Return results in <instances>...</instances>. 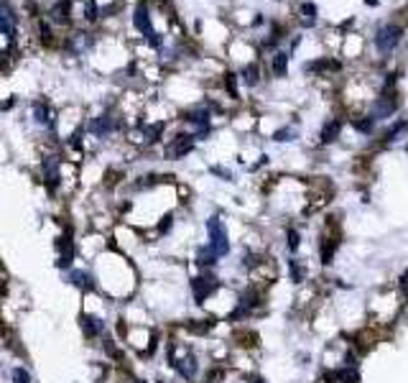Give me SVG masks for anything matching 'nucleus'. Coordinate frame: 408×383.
Here are the masks:
<instances>
[{"mask_svg": "<svg viewBox=\"0 0 408 383\" xmlns=\"http://www.w3.org/2000/svg\"><path fill=\"white\" fill-rule=\"evenodd\" d=\"M395 107H398L395 95H385V97H380V100H378V105H375V115H373V118H388V115H393V112H395Z\"/></svg>", "mask_w": 408, "mask_h": 383, "instance_id": "nucleus-8", "label": "nucleus"}, {"mask_svg": "<svg viewBox=\"0 0 408 383\" xmlns=\"http://www.w3.org/2000/svg\"><path fill=\"white\" fill-rule=\"evenodd\" d=\"M273 72H276L278 77H283V74L289 72V54L278 51V54L273 56Z\"/></svg>", "mask_w": 408, "mask_h": 383, "instance_id": "nucleus-14", "label": "nucleus"}, {"mask_svg": "<svg viewBox=\"0 0 408 383\" xmlns=\"http://www.w3.org/2000/svg\"><path fill=\"white\" fill-rule=\"evenodd\" d=\"M133 23H135V28H138L141 33L153 36V26H151V16H148V8H146V6H138V8H135Z\"/></svg>", "mask_w": 408, "mask_h": 383, "instance_id": "nucleus-7", "label": "nucleus"}, {"mask_svg": "<svg viewBox=\"0 0 408 383\" xmlns=\"http://www.w3.org/2000/svg\"><path fill=\"white\" fill-rule=\"evenodd\" d=\"M171 220H174L171 215H166V217H164V222H161V233H166V230L171 227Z\"/></svg>", "mask_w": 408, "mask_h": 383, "instance_id": "nucleus-31", "label": "nucleus"}, {"mask_svg": "<svg viewBox=\"0 0 408 383\" xmlns=\"http://www.w3.org/2000/svg\"><path fill=\"white\" fill-rule=\"evenodd\" d=\"M207 233H210V248L212 253L217 255V258H222V255L230 253V238H227V230L222 225L220 217H210L207 220Z\"/></svg>", "mask_w": 408, "mask_h": 383, "instance_id": "nucleus-1", "label": "nucleus"}, {"mask_svg": "<svg viewBox=\"0 0 408 383\" xmlns=\"http://www.w3.org/2000/svg\"><path fill=\"white\" fill-rule=\"evenodd\" d=\"M217 286H220V281H217L215 276H210V274L196 276V279L191 281V294H194L196 304L207 301V296H210V294H215V291H217Z\"/></svg>", "mask_w": 408, "mask_h": 383, "instance_id": "nucleus-2", "label": "nucleus"}, {"mask_svg": "<svg viewBox=\"0 0 408 383\" xmlns=\"http://www.w3.org/2000/svg\"><path fill=\"white\" fill-rule=\"evenodd\" d=\"M72 284H77V286H85V289H95V284H92V276H90V274H85V271H72Z\"/></svg>", "mask_w": 408, "mask_h": 383, "instance_id": "nucleus-18", "label": "nucleus"}, {"mask_svg": "<svg viewBox=\"0 0 408 383\" xmlns=\"http://www.w3.org/2000/svg\"><path fill=\"white\" fill-rule=\"evenodd\" d=\"M61 179V171H59V161L56 156H46L44 159V181L49 184V189H54Z\"/></svg>", "mask_w": 408, "mask_h": 383, "instance_id": "nucleus-5", "label": "nucleus"}, {"mask_svg": "<svg viewBox=\"0 0 408 383\" xmlns=\"http://www.w3.org/2000/svg\"><path fill=\"white\" fill-rule=\"evenodd\" d=\"M194 148V136H176L169 146H166V159H181V156H186L189 151Z\"/></svg>", "mask_w": 408, "mask_h": 383, "instance_id": "nucleus-4", "label": "nucleus"}, {"mask_svg": "<svg viewBox=\"0 0 408 383\" xmlns=\"http://www.w3.org/2000/svg\"><path fill=\"white\" fill-rule=\"evenodd\" d=\"M258 77H260V69H258V64H248V67L242 69V80H245V85H255L258 82Z\"/></svg>", "mask_w": 408, "mask_h": 383, "instance_id": "nucleus-19", "label": "nucleus"}, {"mask_svg": "<svg viewBox=\"0 0 408 383\" xmlns=\"http://www.w3.org/2000/svg\"><path fill=\"white\" fill-rule=\"evenodd\" d=\"M171 365H174V368L179 370V375H181V378H186V380H191V378L196 375V358H194V355L176 358Z\"/></svg>", "mask_w": 408, "mask_h": 383, "instance_id": "nucleus-6", "label": "nucleus"}, {"mask_svg": "<svg viewBox=\"0 0 408 383\" xmlns=\"http://www.w3.org/2000/svg\"><path fill=\"white\" fill-rule=\"evenodd\" d=\"M0 271H3V266H0Z\"/></svg>", "mask_w": 408, "mask_h": 383, "instance_id": "nucleus-36", "label": "nucleus"}, {"mask_svg": "<svg viewBox=\"0 0 408 383\" xmlns=\"http://www.w3.org/2000/svg\"><path fill=\"white\" fill-rule=\"evenodd\" d=\"M112 128H115V120H112V115H107V112L90 123V131H92L95 136H105V133H110V131H112Z\"/></svg>", "mask_w": 408, "mask_h": 383, "instance_id": "nucleus-9", "label": "nucleus"}, {"mask_svg": "<svg viewBox=\"0 0 408 383\" xmlns=\"http://www.w3.org/2000/svg\"><path fill=\"white\" fill-rule=\"evenodd\" d=\"M135 383H143V380H135Z\"/></svg>", "mask_w": 408, "mask_h": 383, "instance_id": "nucleus-35", "label": "nucleus"}, {"mask_svg": "<svg viewBox=\"0 0 408 383\" xmlns=\"http://www.w3.org/2000/svg\"><path fill=\"white\" fill-rule=\"evenodd\" d=\"M339 131H342V123H339L337 118H334V120H329V123L321 128V141H324V143L337 141V138H339Z\"/></svg>", "mask_w": 408, "mask_h": 383, "instance_id": "nucleus-11", "label": "nucleus"}, {"mask_svg": "<svg viewBox=\"0 0 408 383\" xmlns=\"http://www.w3.org/2000/svg\"><path fill=\"white\" fill-rule=\"evenodd\" d=\"M291 136H294V131H291V128H283V131H276V141H291Z\"/></svg>", "mask_w": 408, "mask_h": 383, "instance_id": "nucleus-29", "label": "nucleus"}, {"mask_svg": "<svg viewBox=\"0 0 408 383\" xmlns=\"http://www.w3.org/2000/svg\"><path fill=\"white\" fill-rule=\"evenodd\" d=\"M51 16H54V21H56V23H66V18H69V3H66V0L56 3V6H54V11H51Z\"/></svg>", "mask_w": 408, "mask_h": 383, "instance_id": "nucleus-16", "label": "nucleus"}, {"mask_svg": "<svg viewBox=\"0 0 408 383\" xmlns=\"http://www.w3.org/2000/svg\"><path fill=\"white\" fill-rule=\"evenodd\" d=\"M253 383H263V378H253Z\"/></svg>", "mask_w": 408, "mask_h": 383, "instance_id": "nucleus-34", "label": "nucleus"}, {"mask_svg": "<svg viewBox=\"0 0 408 383\" xmlns=\"http://www.w3.org/2000/svg\"><path fill=\"white\" fill-rule=\"evenodd\" d=\"M291 279L294 281H301L304 279V269L299 266V261H291Z\"/></svg>", "mask_w": 408, "mask_h": 383, "instance_id": "nucleus-26", "label": "nucleus"}, {"mask_svg": "<svg viewBox=\"0 0 408 383\" xmlns=\"http://www.w3.org/2000/svg\"><path fill=\"white\" fill-rule=\"evenodd\" d=\"M400 289H403V294H408V271L400 276Z\"/></svg>", "mask_w": 408, "mask_h": 383, "instance_id": "nucleus-32", "label": "nucleus"}, {"mask_svg": "<svg viewBox=\"0 0 408 383\" xmlns=\"http://www.w3.org/2000/svg\"><path fill=\"white\" fill-rule=\"evenodd\" d=\"M85 18L87 21L97 18V3H95V0H85Z\"/></svg>", "mask_w": 408, "mask_h": 383, "instance_id": "nucleus-24", "label": "nucleus"}, {"mask_svg": "<svg viewBox=\"0 0 408 383\" xmlns=\"http://www.w3.org/2000/svg\"><path fill=\"white\" fill-rule=\"evenodd\" d=\"M301 13H304V23L311 26V23H314V16H316V6H314V3H304V6H301Z\"/></svg>", "mask_w": 408, "mask_h": 383, "instance_id": "nucleus-22", "label": "nucleus"}, {"mask_svg": "<svg viewBox=\"0 0 408 383\" xmlns=\"http://www.w3.org/2000/svg\"><path fill=\"white\" fill-rule=\"evenodd\" d=\"M196 263L201 266V269H210V266H215L217 263V255L212 253V248L207 245V248H199V253H196Z\"/></svg>", "mask_w": 408, "mask_h": 383, "instance_id": "nucleus-13", "label": "nucleus"}, {"mask_svg": "<svg viewBox=\"0 0 408 383\" xmlns=\"http://www.w3.org/2000/svg\"><path fill=\"white\" fill-rule=\"evenodd\" d=\"M337 378L342 380V383H360V373L355 368H342V370H337Z\"/></svg>", "mask_w": 408, "mask_h": 383, "instance_id": "nucleus-20", "label": "nucleus"}, {"mask_svg": "<svg viewBox=\"0 0 408 383\" xmlns=\"http://www.w3.org/2000/svg\"><path fill=\"white\" fill-rule=\"evenodd\" d=\"M299 243H301L299 233H296V230H289V248H291V250H296V248H299Z\"/></svg>", "mask_w": 408, "mask_h": 383, "instance_id": "nucleus-28", "label": "nucleus"}, {"mask_svg": "<svg viewBox=\"0 0 408 383\" xmlns=\"http://www.w3.org/2000/svg\"><path fill=\"white\" fill-rule=\"evenodd\" d=\"M13 13L6 3H0V33H13Z\"/></svg>", "mask_w": 408, "mask_h": 383, "instance_id": "nucleus-12", "label": "nucleus"}, {"mask_svg": "<svg viewBox=\"0 0 408 383\" xmlns=\"http://www.w3.org/2000/svg\"><path fill=\"white\" fill-rule=\"evenodd\" d=\"M186 120H191L194 125H199L201 133H204V131H207V123H210V112L207 110H194V112H189Z\"/></svg>", "mask_w": 408, "mask_h": 383, "instance_id": "nucleus-15", "label": "nucleus"}, {"mask_svg": "<svg viewBox=\"0 0 408 383\" xmlns=\"http://www.w3.org/2000/svg\"><path fill=\"white\" fill-rule=\"evenodd\" d=\"M225 82H227V90H230V95H232V97H237V87H235V74H227V80H225Z\"/></svg>", "mask_w": 408, "mask_h": 383, "instance_id": "nucleus-30", "label": "nucleus"}, {"mask_svg": "<svg viewBox=\"0 0 408 383\" xmlns=\"http://www.w3.org/2000/svg\"><path fill=\"white\" fill-rule=\"evenodd\" d=\"M13 383H31V373H28L23 365L13 368Z\"/></svg>", "mask_w": 408, "mask_h": 383, "instance_id": "nucleus-23", "label": "nucleus"}, {"mask_svg": "<svg viewBox=\"0 0 408 383\" xmlns=\"http://www.w3.org/2000/svg\"><path fill=\"white\" fill-rule=\"evenodd\" d=\"M38 31H41V41H44V44H51V28H49L44 21L38 23Z\"/></svg>", "mask_w": 408, "mask_h": 383, "instance_id": "nucleus-27", "label": "nucleus"}, {"mask_svg": "<svg viewBox=\"0 0 408 383\" xmlns=\"http://www.w3.org/2000/svg\"><path fill=\"white\" fill-rule=\"evenodd\" d=\"M33 115H36V123H38V125H49V123H51V118H49L51 112H49V107H46L44 102H36V105H33Z\"/></svg>", "mask_w": 408, "mask_h": 383, "instance_id": "nucleus-17", "label": "nucleus"}, {"mask_svg": "<svg viewBox=\"0 0 408 383\" xmlns=\"http://www.w3.org/2000/svg\"><path fill=\"white\" fill-rule=\"evenodd\" d=\"M373 120H375V118H362V120H355V128H357V131H362V133H370V131H373Z\"/></svg>", "mask_w": 408, "mask_h": 383, "instance_id": "nucleus-25", "label": "nucleus"}, {"mask_svg": "<svg viewBox=\"0 0 408 383\" xmlns=\"http://www.w3.org/2000/svg\"><path fill=\"white\" fill-rule=\"evenodd\" d=\"M164 133V123H156V125H148L146 128V141L148 143H153V141H158V136Z\"/></svg>", "mask_w": 408, "mask_h": 383, "instance_id": "nucleus-21", "label": "nucleus"}, {"mask_svg": "<svg viewBox=\"0 0 408 383\" xmlns=\"http://www.w3.org/2000/svg\"><path fill=\"white\" fill-rule=\"evenodd\" d=\"M82 330H85V335H87V337H97V335H102L105 325L100 322L97 317H92V314H85V317H82Z\"/></svg>", "mask_w": 408, "mask_h": 383, "instance_id": "nucleus-10", "label": "nucleus"}, {"mask_svg": "<svg viewBox=\"0 0 408 383\" xmlns=\"http://www.w3.org/2000/svg\"><path fill=\"white\" fill-rule=\"evenodd\" d=\"M398 41H400V26H395V23L383 26V28L378 31V36H375V46H378L380 51H393Z\"/></svg>", "mask_w": 408, "mask_h": 383, "instance_id": "nucleus-3", "label": "nucleus"}, {"mask_svg": "<svg viewBox=\"0 0 408 383\" xmlns=\"http://www.w3.org/2000/svg\"><path fill=\"white\" fill-rule=\"evenodd\" d=\"M365 3H368V6H375V3H378V0H365Z\"/></svg>", "mask_w": 408, "mask_h": 383, "instance_id": "nucleus-33", "label": "nucleus"}]
</instances>
